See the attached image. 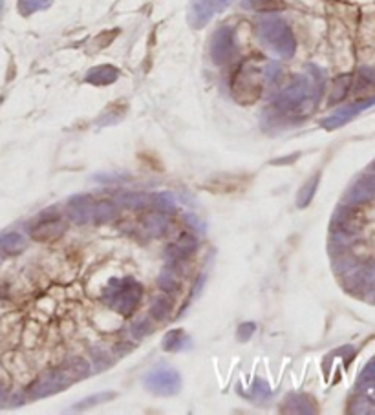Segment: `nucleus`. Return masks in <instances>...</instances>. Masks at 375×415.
Returning <instances> with one entry per match:
<instances>
[{
    "mask_svg": "<svg viewBox=\"0 0 375 415\" xmlns=\"http://www.w3.org/2000/svg\"><path fill=\"white\" fill-rule=\"evenodd\" d=\"M326 86V73L323 68L308 64L306 71L297 73L291 83L276 95L271 110L276 118L304 119L317 108Z\"/></svg>",
    "mask_w": 375,
    "mask_h": 415,
    "instance_id": "obj_1",
    "label": "nucleus"
},
{
    "mask_svg": "<svg viewBox=\"0 0 375 415\" xmlns=\"http://www.w3.org/2000/svg\"><path fill=\"white\" fill-rule=\"evenodd\" d=\"M92 373L90 363L83 357H70L62 364L50 368L44 372L41 377L35 379L29 388L26 390L29 401H37V399H44L53 393H61L62 390L70 388L73 382L83 381Z\"/></svg>",
    "mask_w": 375,
    "mask_h": 415,
    "instance_id": "obj_2",
    "label": "nucleus"
},
{
    "mask_svg": "<svg viewBox=\"0 0 375 415\" xmlns=\"http://www.w3.org/2000/svg\"><path fill=\"white\" fill-rule=\"evenodd\" d=\"M278 79H281V64L267 62L266 66L260 68V64L255 61H247L234 73L231 90L238 103L249 104L260 97L264 85H273Z\"/></svg>",
    "mask_w": 375,
    "mask_h": 415,
    "instance_id": "obj_3",
    "label": "nucleus"
},
{
    "mask_svg": "<svg viewBox=\"0 0 375 415\" xmlns=\"http://www.w3.org/2000/svg\"><path fill=\"white\" fill-rule=\"evenodd\" d=\"M257 35L260 43L282 59H291L297 52V38L293 29L278 15H266L257 22Z\"/></svg>",
    "mask_w": 375,
    "mask_h": 415,
    "instance_id": "obj_4",
    "label": "nucleus"
},
{
    "mask_svg": "<svg viewBox=\"0 0 375 415\" xmlns=\"http://www.w3.org/2000/svg\"><path fill=\"white\" fill-rule=\"evenodd\" d=\"M143 298V286L132 276L112 279L101 295V302L112 311L130 316L139 307Z\"/></svg>",
    "mask_w": 375,
    "mask_h": 415,
    "instance_id": "obj_5",
    "label": "nucleus"
},
{
    "mask_svg": "<svg viewBox=\"0 0 375 415\" xmlns=\"http://www.w3.org/2000/svg\"><path fill=\"white\" fill-rule=\"evenodd\" d=\"M143 384L148 392L156 393L162 397L176 395L181 390V377L180 373L174 368L169 366H157V368L150 370L143 379Z\"/></svg>",
    "mask_w": 375,
    "mask_h": 415,
    "instance_id": "obj_6",
    "label": "nucleus"
},
{
    "mask_svg": "<svg viewBox=\"0 0 375 415\" xmlns=\"http://www.w3.org/2000/svg\"><path fill=\"white\" fill-rule=\"evenodd\" d=\"M362 225H365L362 214L352 205L342 203L341 207L335 211V214H333L332 234L339 238V240H350V238H355L362 231Z\"/></svg>",
    "mask_w": 375,
    "mask_h": 415,
    "instance_id": "obj_7",
    "label": "nucleus"
},
{
    "mask_svg": "<svg viewBox=\"0 0 375 415\" xmlns=\"http://www.w3.org/2000/svg\"><path fill=\"white\" fill-rule=\"evenodd\" d=\"M211 59L214 64L218 66H225L236 57L238 46H236V31L231 26H222L213 34L211 38Z\"/></svg>",
    "mask_w": 375,
    "mask_h": 415,
    "instance_id": "obj_8",
    "label": "nucleus"
},
{
    "mask_svg": "<svg viewBox=\"0 0 375 415\" xmlns=\"http://www.w3.org/2000/svg\"><path fill=\"white\" fill-rule=\"evenodd\" d=\"M346 288L357 297L375 293V262L353 265L346 273Z\"/></svg>",
    "mask_w": 375,
    "mask_h": 415,
    "instance_id": "obj_9",
    "label": "nucleus"
},
{
    "mask_svg": "<svg viewBox=\"0 0 375 415\" xmlns=\"http://www.w3.org/2000/svg\"><path fill=\"white\" fill-rule=\"evenodd\" d=\"M64 231H66V222L57 213L46 211V213L38 214L34 225L29 227V236L35 241H50L59 238Z\"/></svg>",
    "mask_w": 375,
    "mask_h": 415,
    "instance_id": "obj_10",
    "label": "nucleus"
},
{
    "mask_svg": "<svg viewBox=\"0 0 375 415\" xmlns=\"http://www.w3.org/2000/svg\"><path fill=\"white\" fill-rule=\"evenodd\" d=\"M231 4V0H192L189 10V22L192 28H204L214 15L223 11Z\"/></svg>",
    "mask_w": 375,
    "mask_h": 415,
    "instance_id": "obj_11",
    "label": "nucleus"
},
{
    "mask_svg": "<svg viewBox=\"0 0 375 415\" xmlns=\"http://www.w3.org/2000/svg\"><path fill=\"white\" fill-rule=\"evenodd\" d=\"M375 199V174L374 172H366V174L359 176L352 183V187L344 194V205H352V207H359L365 203H370Z\"/></svg>",
    "mask_w": 375,
    "mask_h": 415,
    "instance_id": "obj_12",
    "label": "nucleus"
},
{
    "mask_svg": "<svg viewBox=\"0 0 375 415\" xmlns=\"http://www.w3.org/2000/svg\"><path fill=\"white\" fill-rule=\"evenodd\" d=\"M374 104H375V95H372V97H368V99L355 101V103L352 104H346V106L335 110V112H333L332 115H328V118H324L323 121H320V127L326 128V130H335V128L346 125L348 121H352L353 118H357V115H359L361 112H365V110L372 108Z\"/></svg>",
    "mask_w": 375,
    "mask_h": 415,
    "instance_id": "obj_13",
    "label": "nucleus"
},
{
    "mask_svg": "<svg viewBox=\"0 0 375 415\" xmlns=\"http://www.w3.org/2000/svg\"><path fill=\"white\" fill-rule=\"evenodd\" d=\"M94 203L95 199L90 194H76L68 202V216L77 225L94 222Z\"/></svg>",
    "mask_w": 375,
    "mask_h": 415,
    "instance_id": "obj_14",
    "label": "nucleus"
},
{
    "mask_svg": "<svg viewBox=\"0 0 375 415\" xmlns=\"http://www.w3.org/2000/svg\"><path fill=\"white\" fill-rule=\"evenodd\" d=\"M198 238L190 232H183L178 236V240L174 244L167 247L165 258L167 262H185L187 258L194 255L198 251Z\"/></svg>",
    "mask_w": 375,
    "mask_h": 415,
    "instance_id": "obj_15",
    "label": "nucleus"
},
{
    "mask_svg": "<svg viewBox=\"0 0 375 415\" xmlns=\"http://www.w3.org/2000/svg\"><path fill=\"white\" fill-rule=\"evenodd\" d=\"M357 397L375 406V357L366 364L357 381Z\"/></svg>",
    "mask_w": 375,
    "mask_h": 415,
    "instance_id": "obj_16",
    "label": "nucleus"
},
{
    "mask_svg": "<svg viewBox=\"0 0 375 415\" xmlns=\"http://www.w3.org/2000/svg\"><path fill=\"white\" fill-rule=\"evenodd\" d=\"M181 262H167V265L157 276V286L163 293H176L181 288Z\"/></svg>",
    "mask_w": 375,
    "mask_h": 415,
    "instance_id": "obj_17",
    "label": "nucleus"
},
{
    "mask_svg": "<svg viewBox=\"0 0 375 415\" xmlns=\"http://www.w3.org/2000/svg\"><path fill=\"white\" fill-rule=\"evenodd\" d=\"M282 412H290V414H315L313 399L306 393H290L282 402Z\"/></svg>",
    "mask_w": 375,
    "mask_h": 415,
    "instance_id": "obj_18",
    "label": "nucleus"
},
{
    "mask_svg": "<svg viewBox=\"0 0 375 415\" xmlns=\"http://www.w3.org/2000/svg\"><path fill=\"white\" fill-rule=\"evenodd\" d=\"M119 77V70L112 64H101V66L92 68L88 73H86L85 80L88 85L94 86H108L112 83H115Z\"/></svg>",
    "mask_w": 375,
    "mask_h": 415,
    "instance_id": "obj_19",
    "label": "nucleus"
},
{
    "mask_svg": "<svg viewBox=\"0 0 375 415\" xmlns=\"http://www.w3.org/2000/svg\"><path fill=\"white\" fill-rule=\"evenodd\" d=\"M172 313V298L167 295H157L153 298L150 307H148V316L157 322H167L171 318Z\"/></svg>",
    "mask_w": 375,
    "mask_h": 415,
    "instance_id": "obj_20",
    "label": "nucleus"
},
{
    "mask_svg": "<svg viewBox=\"0 0 375 415\" xmlns=\"http://www.w3.org/2000/svg\"><path fill=\"white\" fill-rule=\"evenodd\" d=\"M26 249V238L20 232H4L0 234V251L6 255H19Z\"/></svg>",
    "mask_w": 375,
    "mask_h": 415,
    "instance_id": "obj_21",
    "label": "nucleus"
},
{
    "mask_svg": "<svg viewBox=\"0 0 375 415\" xmlns=\"http://www.w3.org/2000/svg\"><path fill=\"white\" fill-rule=\"evenodd\" d=\"M143 231L148 232L150 236H163L169 231V218L165 213L157 214H147L143 220Z\"/></svg>",
    "mask_w": 375,
    "mask_h": 415,
    "instance_id": "obj_22",
    "label": "nucleus"
},
{
    "mask_svg": "<svg viewBox=\"0 0 375 415\" xmlns=\"http://www.w3.org/2000/svg\"><path fill=\"white\" fill-rule=\"evenodd\" d=\"M118 216V205L108 199H99L94 203V223H108Z\"/></svg>",
    "mask_w": 375,
    "mask_h": 415,
    "instance_id": "obj_23",
    "label": "nucleus"
},
{
    "mask_svg": "<svg viewBox=\"0 0 375 415\" xmlns=\"http://www.w3.org/2000/svg\"><path fill=\"white\" fill-rule=\"evenodd\" d=\"M190 339L183 330H172L169 331L163 339V349L165 351H183L189 348Z\"/></svg>",
    "mask_w": 375,
    "mask_h": 415,
    "instance_id": "obj_24",
    "label": "nucleus"
},
{
    "mask_svg": "<svg viewBox=\"0 0 375 415\" xmlns=\"http://www.w3.org/2000/svg\"><path fill=\"white\" fill-rule=\"evenodd\" d=\"M318 183H320V172L315 174L311 180H308L302 187H300L299 194H297V207L299 209L308 207L309 203H311V199H313L315 192H317Z\"/></svg>",
    "mask_w": 375,
    "mask_h": 415,
    "instance_id": "obj_25",
    "label": "nucleus"
},
{
    "mask_svg": "<svg viewBox=\"0 0 375 415\" xmlns=\"http://www.w3.org/2000/svg\"><path fill=\"white\" fill-rule=\"evenodd\" d=\"M119 203L125 205L127 209H132V211H138V209H145L153 203V196L150 194H143V192H129L119 196Z\"/></svg>",
    "mask_w": 375,
    "mask_h": 415,
    "instance_id": "obj_26",
    "label": "nucleus"
},
{
    "mask_svg": "<svg viewBox=\"0 0 375 415\" xmlns=\"http://www.w3.org/2000/svg\"><path fill=\"white\" fill-rule=\"evenodd\" d=\"M90 357L95 364V372H103V370L110 368L112 364H115V357L112 355V351L103 348V346H94L90 349Z\"/></svg>",
    "mask_w": 375,
    "mask_h": 415,
    "instance_id": "obj_27",
    "label": "nucleus"
},
{
    "mask_svg": "<svg viewBox=\"0 0 375 415\" xmlns=\"http://www.w3.org/2000/svg\"><path fill=\"white\" fill-rule=\"evenodd\" d=\"M350 88H352V76H348L346 73V76L337 77V79L333 80L332 94H330V104L341 103L348 95Z\"/></svg>",
    "mask_w": 375,
    "mask_h": 415,
    "instance_id": "obj_28",
    "label": "nucleus"
},
{
    "mask_svg": "<svg viewBox=\"0 0 375 415\" xmlns=\"http://www.w3.org/2000/svg\"><path fill=\"white\" fill-rule=\"evenodd\" d=\"M154 331V322L153 318L148 316H143V318H138L130 324V337L136 340H141L145 337H148Z\"/></svg>",
    "mask_w": 375,
    "mask_h": 415,
    "instance_id": "obj_29",
    "label": "nucleus"
},
{
    "mask_svg": "<svg viewBox=\"0 0 375 415\" xmlns=\"http://www.w3.org/2000/svg\"><path fill=\"white\" fill-rule=\"evenodd\" d=\"M243 6L249 10L267 13V11L281 10L284 6V0H243Z\"/></svg>",
    "mask_w": 375,
    "mask_h": 415,
    "instance_id": "obj_30",
    "label": "nucleus"
},
{
    "mask_svg": "<svg viewBox=\"0 0 375 415\" xmlns=\"http://www.w3.org/2000/svg\"><path fill=\"white\" fill-rule=\"evenodd\" d=\"M153 205H156L160 213L165 214H171L176 211V199H174L171 192H160L153 196Z\"/></svg>",
    "mask_w": 375,
    "mask_h": 415,
    "instance_id": "obj_31",
    "label": "nucleus"
},
{
    "mask_svg": "<svg viewBox=\"0 0 375 415\" xmlns=\"http://www.w3.org/2000/svg\"><path fill=\"white\" fill-rule=\"evenodd\" d=\"M52 4L53 0H19V11L24 17H28L31 13H37V11L48 10Z\"/></svg>",
    "mask_w": 375,
    "mask_h": 415,
    "instance_id": "obj_32",
    "label": "nucleus"
},
{
    "mask_svg": "<svg viewBox=\"0 0 375 415\" xmlns=\"http://www.w3.org/2000/svg\"><path fill=\"white\" fill-rule=\"evenodd\" d=\"M372 86H375V66H362L357 73L355 90L361 92L372 88Z\"/></svg>",
    "mask_w": 375,
    "mask_h": 415,
    "instance_id": "obj_33",
    "label": "nucleus"
},
{
    "mask_svg": "<svg viewBox=\"0 0 375 415\" xmlns=\"http://www.w3.org/2000/svg\"><path fill=\"white\" fill-rule=\"evenodd\" d=\"M114 399V393H95V395L88 397V399H85V401L77 402L76 406H73V410L76 412H81V410H86V408H92V406H99L103 405V402H108Z\"/></svg>",
    "mask_w": 375,
    "mask_h": 415,
    "instance_id": "obj_34",
    "label": "nucleus"
},
{
    "mask_svg": "<svg viewBox=\"0 0 375 415\" xmlns=\"http://www.w3.org/2000/svg\"><path fill=\"white\" fill-rule=\"evenodd\" d=\"M255 331H257V324H255V322H243V324L238 325L236 339L240 340V342H247V340H251Z\"/></svg>",
    "mask_w": 375,
    "mask_h": 415,
    "instance_id": "obj_35",
    "label": "nucleus"
},
{
    "mask_svg": "<svg viewBox=\"0 0 375 415\" xmlns=\"http://www.w3.org/2000/svg\"><path fill=\"white\" fill-rule=\"evenodd\" d=\"M185 222L189 223L190 227H196V229H201V223H199L198 220H196V218L192 216V214H187V216H185Z\"/></svg>",
    "mask_w": 375,
    "mask_h": 415,
    "instance_id": "obj_36",
    "label": "nucleus"
},
{
    "mask_svg": "<svg viewBox=\"0 0 375 415\" xmlns=\"http://www.w3.org/2000/svg\"><path fill=\"white\" fill-rule=\"evenodd\" d=\"M4 401H6V390L0 386V406L4 405Z\"/></svg>",
    "mask_w": 375,
    "mask_h": 415,
    "instance_id": "obj_37",
    "label": "nucleus"
},
{
    "mask_svg": "<svg viewBox=\"0 0 375 415\" xmlns=\"http://www.w3.org/2000/svg\"><path fill=\"white\" fill-rule=\"evenodd\" d=\"M0 264H2V251H0Z\"/></svg>",
    "mask_w": 375,
    "mask_h": 415,
    "instance_id": "obj_38",
    "label": "nucleus"
},
{
    "mask_svg": "<svg viewBox=\"0 0 375 415\" xmlns=\"http://www.w3.org/2000/svg\"><path fill=\"white\" fill-rule=\"evenodd\" d=\"M372 167H374V169H375V163H374V165H372Z\"/></svg>",
    "mask_w": 375,
    "mask_h": 415,
    "instance_id": "obj_39",
    "label": "nucleus"
}]
</instances>
